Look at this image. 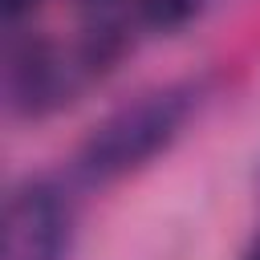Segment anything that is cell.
<instances>
[{"label": "cell", "mask_w": 260, "mask_h": 260, "mask_svg": "<svg viewBox=\"0 0 260 260\" xmlns=\"http://www.w3.org/2000/svg\"><path fill=\"white\" fill-rule=\"evenodd\" d=\"M199 81H167L134 102L110 110L77 150V175L85 183H118L175 146L191 114L199 110Z\"/></svg>", "instance_id": "obj_1"}, {"label": "cell", "mask_w": 260, "mask_h": 260, "mask_svg": "<svg viewBox=\"0 0 260 260\" xmlns=\"http://www.w3.org/2000/svg\"><path fill=\"white\" fill-rule=\"evenodd\" d=\"M77 240V207L61 179L24 175L4 195L0 260H69Z\"/></svg>", "instance_id": "obj_2"}, {"label": "cell", "mask_w": 260, "mask_h": 260, "mask_svg": "<svg viewBox=\"0 0 260 260\" xmlns=\"http://www.w3.org/2000/svg\"><path fill=\"white\" fill-rule=\"evenodd\" d=\"M73 57L41 32H8L4 45V110L16 122H41L81 89Z\"/></svg>", "instance_id": "obj_3"}, {"label": "cell", "mask_w": 260, "mask_h": 260, "mask_svg": "<svg viewBox=\"0 0 260 260\" xmlns=\"http://www.w3.org/2000/svg\"><path fill=\"white\" fill-rule=\"evenodd\" d=\"M130 49H134V16H118L110 8H93V16L77 32L69 57H73L81 81H102L126 61Z\"/></svg>", "instance_id": "obj_4"}, {"label": "cell", "mask_w": 260, "mask_h": 260, "mask_svg": "<svg viewBox=\"0 0 260 260\" xmlns=\"http://www.w3.org/2000/svg\"><path fill=\"white\" fill-rule=\"evenodd\" d=\"M199 8L203 0H134V24L154 37H171L183 32L199 16Z\"/></svg>", "instance_id": "obj_5"}, {"label": "cell", "mask_w": 260, "mask_h": 260, "mask_svg": "<svg viewBox=\"0 0 260 260\" xmlns=\"http://www.w3.org/2000/svg\"><path fill=\"white\" fill-rule=\"evenodd\" d=\"M37 4H41V0H0L4 24H8V28H16L24 16H32V12H37Z\"/></svg>", "instance_id": "obj_6"}, {"label": "cell", "mask_w": 260, "mask_h": 260, "mask_svg": "<svg viewBox=\"0 0 260 260\" xmlns=\"http://www.w3.org/2000/svg\"><path fill=\"white\" fill-rule=\"evenodd\" d=\"M240 260H260V232L252 236V244L244 248V256H240Z\"/></svg>", "instance_id": "obj_7"}, {"label": "cell", "mask_w": 260, "mask_h": 260, "mask_svg": "<svg viewBox=\"0 0 260 260\" xmlns=\"http://www.w3.org/2000/svg\"><path fill=\"white\" fill-rule=\"evenodd\" d=\"M85 4H93V8H106V4H110V0H85Z\"/></svg>", "instance_id": "obj_8"}]
</instances>
